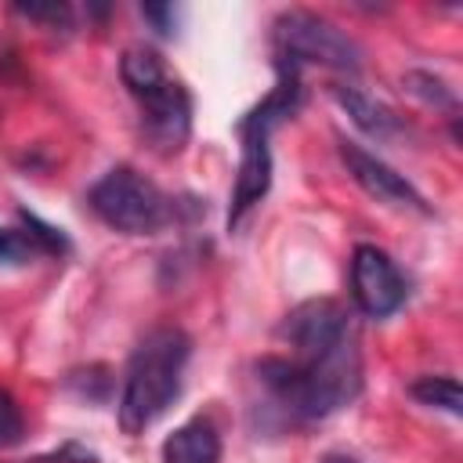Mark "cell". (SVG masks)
<instances>
[{
  "label": "cell",
  "instance_id": "5",
  "mask_svg": "<svg viewBox=\"0 0 463 463\" xmlns=\"http://www.w3.org/2000/svg\"><path fill=\"white\" fill-rule=\"evenodd\" d=\"M351 293L362 315L387 318L405 304V275L380 246H354L351 253Z\"/></svg>",
  "mask_w": 463,
  "mask_h": 463
},
{
  "label": "cell",
  "instance_id": "2",
  "mask_svg": "<svg viewBox=\"0 0 463 463\" xmlns=\"http://www.w3.org/2000/svg\"><path fill=\"white\" fill-rule=\"evenodd\" d=\"M119 76L141 109V134L159 156H177L192 134V94L174 80L152 47H130L119 58Z\"/></svg>",
  "mask_w": 463,
  "mask_h": 463
},
{
  "label": "cell",
  "instance_id": "1",
  "mask_svg": "<svg viewBox=\"0 0 463 463\" xmlns=\"http://www.w3.org/2000/svg\"><path fill=\"white\" fill-rule=\"evenodd\" d=\"M192 354V340L177 326H159L134 347L123 391H119V427L123 434H145L181 394V376Z\"/></svg>",
  "mask_w": 463,
  "mask_h": 463
},
{
  "label": "cell",
  "instance_id": "17",
  "mask_svg": "<svg viewBox=\"0 0 463 463\" xmlns=\"http://www.w3.org/2000/svg\"><path fill=\"white\" fill-rule=\"evenodd\" d=\"M36 463H47V459H36Z\"/></svg>",
  "mask_w": 463,
  "mask_h": 463
},
{
  "label": "cell",
  "instance_id": "15",
  "mask_svg": "<svg viewBox=\"0 0 463 463\" xmlns=\"http://www.w3.org/2000/svg\"><path fill=\"white\" fill-rule=\"evenodd\" d=\"M141 14H145V18H152V22H156V29H159L163 36H170V33H174V7H170V4H145V7H141Z\"/></svg>",
  "mask_w": 463,
  "mask_h": 463
},
{
  "label": "cell",
  "instance_id": "14",
  "mask_svg": "<svg viewBox=\"0 0 463 463\" xmlns=\"http://www.w3.org/2000/svg\"><path fill=\"white\" fill-rule=\"evenodd\" d=\"M18 14H25V18H33V22H47V25H61V29H69V7L65 4H18L14 7Z\"/></svg>",
  "mask_w": 463,
  "mask_h": 463
},
{
  "label": "cell",
  "instance_id": "6",
  "mask_svg": "<svg viewBox=\"0 0 463 463\" xmlns=\"http://www.w3.org/2000/svg\"><path fill=\"white\" fill-rule=\"evenodd\" d=\"M239 170H235V184H232V203H228V232H235L242 224V217L268 195L271 188V148H268V130L239 123Z\"/></svg>",
  "mask_w": 463,
  "mask_h": 463
},
{
  "label": "cell",
  "instance_id": "12",
  "mask_svg": "<svg viewBox=\"0 0 463 463\" xmlns=\"http://www.w3.org/2000/svg\"><path fill=\"white\" fill-rule=\"evenodd\" d=\"M25 434V420H22V409L18 402L0 387V449H11L18 445Z\"/></svg>",
  "mask_w": 463,
  "mask_h": 463
},
{
  "label": "cell",
  "instance_id": "16",
  "mask_svg": "<svg viewBox=\"0 0 463 463\" xmlns=\"http://www.w3.org/2000/svg\"><path fill=\"white\" fill-rule=\"evenodd\" d=\"M322 463H358V459H351V456H336V452H329Z\"/></svg>",
  "mask_w": 463,
  "mask_h": 463
},
{
  "label": "cell",
  "instance_id": "8",
  "mask_svg": "<svg viewBox=\"0 0 463 463\" xmlns=\"http://www.w3.org/2000/svg\"><path fill=\"white\" fill-rule=\"evenodd\" d=\"M159 456L163 463H221V434L213 420L192 416L174 427V434H166Z\"/></svg>",
  "mask_w": 463,
  "mask_h": 463
},
{
  "label": "cell",
  "instance_id": "3",
  "mask_svg": "<svg viewBox=\"0 0 463 463\" xmlns=\"http://www.w3.org/2000/svg\"><path fill=\"white\" fill-rule=\"evenodd\" d=\"M275 43V65H289L300 72V65H326L340 72H358L362 47L329 18L315 11H282L271 25Z\"/></svg>",
  "mask_w": 463,
  "mask_h": 463
},
{
  "label": "cell",
  "instance_id": "10",
  "mask_svg": "<svg viewBox=\"0 0 463 463\" xmlns=\"http://www.w3.org/2000/svg\"><path fill=\"white\" fill-rule=\"evenodd\" d=\"M409 391H412L416 402H423V405H430V409H445L449 416H459V412H463L456 376H420Z\"/></svg>",
  "mask_w": 463,
  "mask_h": 463
},
{
  "label": "cell",
  "instance_id": "4",
  "mask_svg": "<svg viewBox=\"0 0 463 463\" xmlns=\"http://www.w3.org/2000/svg\"><path fill=\"white\" fill-rule=\"evenodd\" d=\"M101 224L123 235H152L170 221V199L134 166H112L87 195Z\"/></svg>",
  "mask_w": 463,
  "mask_h": 463
},
{
  "label": "cell",
  "instance_id": "13",
  "mask_svg": "<svg viewBox=\"0 0 463 463\" xmlns=\"http://www.w3.org/2000/svg\"><path fill=\"white\" fill-rule=\"evenodd\" d=\"M405 83H409V90H412L416 98H423L427 105H452V90H449L438 76H430V72H409Z\"/></svg>",
  "mask_w": 463,
  "mask_h": 463
},
{
  "label": "cell",
  "instance_id": "7",
  "mask_svg": "<svg viewBox=\"0 0 463 463\" xmlns=\"http://www.w3.org/2000/svg\"><path fill=\"white\" fill-rule=\"evenodd\" d=\"M340 159L347 163V174L354 177V184L373 195L376 203H387V206H402V210H420V213H430L427 199L398 174L391 170L383 159H376L373 152L358 148L354 141H340Z\"/></svg>",
  "mask_w": 463,
  "mask_h": 463
},
{
  "label": "cell",
  "instance_id": "9",
  "mask_svg": "<svg viewBox=\"0 0 463 463\" xmlns=\"http://www.w3.org/2000/svg\"><path fill=\"white\" fill-rule=\"evenodd\" d=\"M333 98H336L340 109L351 116V123H354L358 130H365L369 137H376V141H387V137H394V134L402 130L398 112H394L391 105H383L380 98H373L369 90L354 87V83H336V87H333Z\"/></svg>",
  "mask_w": 463,
  "mask_h": 463
},
{
  "label": "cell",
  "instance_id": "11",
  "mask_svg": "<svg viewBox=\"0 0 463 463\" xmlns=\"http://www.w3.org/2000/svg\"><path fill=\"white\" fill-rule=\"evenodd\" d=\"M40 257V246L25 228H0V268H22Z\"/></svg>",
  "mask_w": 463,
  "mask_h": 463
}]
</instances>
